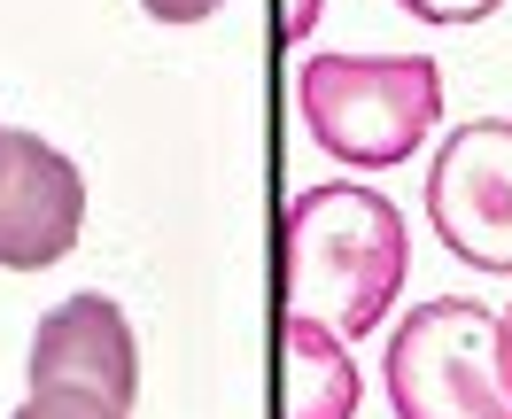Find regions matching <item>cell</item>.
<instances>
[{
    "mask_svg": "<svg viewBox=\"0 0 512 419\" xmlns=\"http://www.w3.org/2000/svg\"><path fill=\"white\" fill-rule=\"evenodd\" d=\"M272 249H280V311L334 326L342 342L373 334L388 319V303L404 295V272H412L404 210L381 187H357V179L303 187L280 210Z\"/></svg>",
    "mask_w": 512,
    "mask_h": 419,
    "instance_id": "cell-1",
    "label": "cell"
},
{
    "mask_svg": "<svg viewBox=\"0 0 512 419\" xmlns=\"http://www.w3.org/2000/svg\"><path fill=\"white\" fill-rule=\"evenodd\" d=\"M86 233V179L39 132H8L0 148V272H47Z\"/></svg>",
    "mask_w": 512,
    "mask_h": 419,
    "instance_id": "cell-5",
    "label": "cell"
},
{
    "mask_svg": "<svg viewBox=\"0 0 512 419\" xmlns=\"http://www.w3.org/2000/svg\"><path fill=\"white\" fill-rule=\"evenodd\" d=\"M412 24H435V32H450V24H489L505 0H396Z\"/></svg>",
    "mask_w": 512,
    "mask_h": 419,
    "instance_id": "cell-9",
    "label": "cell"
},
{
    "mask_svg": "<svg viewBox=\"0 0 512 419\" xmlns=\"http://www.w3.org/2000/svg\"><path fill=\"white\" fill-rule=\"evenodd\" d=\"M140 8H148L156 24H179V32H187V24H210L225 0H140Z\"/></svg>",
    "mask_w": 512,
    "mask_h": 419,
    "instance_id": "cell-10",
    "label": "cell"
},
{
    "mask_svg": "<svg viewBox=\"0 0 512 419\" xmlns=\"http://www.w3.org/2000/svg\"><path fill=\"white\" fill-rule=\"evenodd\" d=\"M32 388H86L109 396L117 412H132L140 396V342L132 319L109 295H70L32 326Z\"/></svg>",
    "mask_w": 512,
    "mask_h": 419,
    "instance_id": "cell-6",
    "label": "cell"
},
{
    "mask_svg": "<svg viewBox=\"0 0 512 419\" xmlns=\"http://www.w3.org/2000/svg\"><path fill=\"white\" fill-rule=\"evenodd\" d=\"M381 396L396 419H512V311L474 295L404 311L381 350Z\"/></svg>",
    "mask_w": 512,
    "mask_h": 419,
    "instance_id": "cell-2",
    "label": "cell"
},
{
    "mask_svg": "<svg viewBox=\"0 0 512 419\" xmlns=\"http://www.w3.org/2000/svg\"><path fill=\"white\" fill-rule=\"evenodd\" d=\"M427 226L458 264L474 272H512V125L474 117L443 132L427 163Z\"/></svg>",
    "mask_w": 512,
    "mask_h": 419,
    "instance_id": "cell-4",
    "label": "cell"
},
{
    "mask_svg": "<svg viewBox=\"0 0 512 419\" xmlns=\"http://www.w3.org/2000/svg\"><path fill=\"white\" fill-rule=\"evenodd\" d=\"M16 419H132V412H117L109 396H86V388H32L16 404Z\"/></svg>",
    "mask_w": 512,
    "mask_h": 419,
    "instance_id": "cell-8",
    "label": "cell"
},
{
    "mask_svg": "<svg viewBox=\"0 0 512 419\" xmlns=\"http://www.w3.org/2000/svg\"><path fill=\"white\" fill-rule=\"evenodd\" d=\"M0 148H8V125H0Z\"/></svg>",
    "mask_w": 512,
    "mask_h": 419,
    "instance_id": "cell-12",
    "label": "cell"
},
{
    "mask_svg": "<svg viewBox=\"0 0 512 419\" xmlns=\"http://www.w3.org/2000/svg\"><path fill=\"white\" fill-rule=\"evenodd\" d=\"M295 109L326 156L350 171H388L427 148L443 117V63L435 55H311L295 70Z\"/></svg>",
    "mask_w": 512,
    "mask_h": 419,
    "instance_id": "cell-3",
    "label": "cell"
},
{
    "mask_svg": "<svg viewBox=\"0 0 512 419\" xmlns=\"http://www.w3.org/2000/svg\"><path fill=\"white\" fill-rule=\"evenodd\" d=\"M319 8L326 0H280V47H303V39L319 32Z\"/></svg>",
    "mask_w": 512,
    "mask_h": 419,
    "instance_id": "cell-11",
    "label": "cell"
},
{
    "mask_svg": "<svg viewBox=\"0 0 512 419\" xmlns=\"http://www.w3.org/2000/svg\"><path fill=\"white\" fill-rule=\"evenodd\" d=\"M280 419H357L350 342L319 319L280 311Z\"/></svg>",
    "mask_w": 512,
    "mask_h": 419,
    "instance_id": "cell-7",
    "label": "cell"
}]
</instances>
